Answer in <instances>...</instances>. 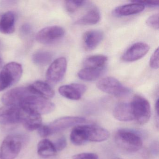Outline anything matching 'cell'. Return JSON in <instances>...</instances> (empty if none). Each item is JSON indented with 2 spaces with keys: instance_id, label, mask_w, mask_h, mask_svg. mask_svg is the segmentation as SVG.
Instances as JSON below:
<instances>
[{
  "instance_id": "cell-1",
  "label": "cell",
  "mask_w": 159,
  "mask_h": 159,
  "mask_svg": "<svg viewBox=\"0 0 159 159\" xmlns=\"http://www.w3.org/2000/svg\"><path fill=\"white\" fill-rule=\"evenodd\" d=\"M109 137V131L98 125H79L71 131L70 139L74 145L81 146L87 142H103Z\"/></svg>"
},
{
  "instance_id": "cell-2",
  "label": "cell",
  "mask_w": 159,
  "mask_h": 159,
  "mask_svg": "<svg viewBox=\"0 0 159 159\" xmlns=\"http://www.w3.org/2000/svg\"><path fill=\"white\" fill-rule=\"evenodd\" d=\"M85 118L75 116H66L55 120L49 124L42 125L38 129L39 134L42 137H46L51 135L64 131L75 125L85 122Z\"/></svg>"
},
{
  "instance_id": "cell-3",
  "label": "cell",
  "mask_w": 159,
  "mask_h": 159,
  "mask_svg": "<svg viewBox=\"0 0 159 159\" xmlns=\"http://www.w3.org/2000/svg\"><path fill=\"white\" fill-rule=\"evenodd\" d=\"M20 108L28 113L41 116L52 112L55 109V105L48 99L32 93L25 98Z\"/></svg>"
},
{
  "instance_id": "cell-4",
  "label": "cell",
  "mask_w": 159,
  "mask_h": 159,
  "mask_svg": "<svg viewBox=\"0 0 159 159\" xmlns=\"http://www.w3.org/2000/svg\"><path fill=\"white\" fill-rule=\"evenodd\" d=\"M116 145L121 149L129 152L139 150L143 145L142 139L138 133L128 129L118 130L114 137Z\"/></svg>"
},
{
  "instance_id": "cell-5",
  "label": "cell",
  "mask_w": 159,
  "mask_h": 159,
  "mask_svg": "<svg viewBox=\"0 0 159 159\" xmlns=\"http://www.w3.org/2000/svg\"><path fill=\"white\" fill-rule=\"evenodd\" d=\"M22 66L16 62H11L3 67L0 72V92L17 83L22 77Z\"/></svg>"
},
{
  "instance_id": "cell-6",
  "label": "cell",
  "mask_w": 159,
  "mask_h": 159,
  "mask_svg": "<svg viewBox=\"0 0 159 159\" xmlns=\"http://www.w3.org/2000/svg\"><path fill=\"white\" fill-rule=\"evenodd\" d=\"M129 104L134 120L139 125L145 124L148 122L151 113L149 102L146 98L136 95Z\"/></svg>"
},
{
  "instance_id": "cell-7",
  "label": "cell",
  "mask_w": 159,
  "mask_h": 159,
  "mask_svg": "<svg viewBox=\"0 0 159 159\" xmlns=\"http://www.w3.org/2000/svg\"><path fill=\"white\" fill-rule=\"evenodd\" d=\"M97 87L100 91L117 97L127 96L132 92L131 89L111 77H105L99 80L97 83Z\"/></svg>"
},
{
  "instance_id": "cell-8",
  "label": "cell",
  "mask_w": 159,
  "mask_h": 159,
  "mask_svg": "<svg viewBox=\"0 0 159 159\" xmlns=\"http://www.w3.org/2000/svg\"><path fill=\"white\" fill-rule=\"evenodd\" d=\"M22 148L21 139L17 137L8 136L2 143L0 153L2 159H15Z\"/></svg>"
},
{
  "instance_id": "cell-9",
  "label": "cell",
  "mask_w": 159,
  "mask_h": 159,
  "mask_svg": "<svg viewBox=\"0 0 159 159\" xmlns=\"http://www.w3.org/2000/svg\"><path fill=\"white\" fill-rule=\"evenodd\" d=\"M32 93L29 86L17 87L5 93L2 98V101L5 106L20 107L25 98Z\"/></svg>"
},
{
  "instance_id": "cell-10",
  "label": "cell",
  "mask_w": 159,
  "mask_h": 159,
  "mask_svg": "<svg viewBox=\"0 0 159 159\" xmlns=\"http://www.w3.org/2000/svg\"><path fill=\"white\" fill-rule=\"evenodd\" d=\"M65 30L58 26L47 27L40 30L36 36L37 41L44 44H52L64 37Z\"/></svg>"
},
{
  "instance_id": "cell-11",
  "label": "cell",
  "mask_w": 159,
  "mask_h": 159,
  "mask_svg": "<svg viewBox=\"0 0 159 159\" xmlns=\"http://www.w3.org/2000/svg\"><path fill=\"white\" fill-rule=\"evenodd\" d=\"M67 66V62L65 57H59L56 59L46 72L47 80L52 84H57L61 81L66 74Z\"/></svg>"
},
{
  "instance_id": "cell-12",
  "label": "cell",
  "mask_w": 159,
  "mask_h": 159,
  "mask_svg": "<svg viewBox=\"0 0 159 159\" xmlns=\"http://www.w3.org/2000/svg\"><path fill=\"white\" fill-rule=\"evenodd\" d=\"M24 111L20 107L4 106L0 107V124L11 125L22 122Z\"/></svg>"
},
{
  "instance_id": "cell-13",
  "label": "cell",
  "mask_w": 159,
  "mask_h": 159,
  "mask_svg": "<svg viewBox=\"0 0 159 159\" xmlns=\"http://www.w3.org/2000/svg\"><path fill=\"white\" fill-rule=\"evenodd\" d=\"M150 50V47L144 43H137L130 46L122 56L125 62H131L139 60L145 56Z\"/></svg>"
},
{
  "instance_id": "cell-14",
  "label": "cell",
  "mask_w": 159,
  "mask_h": 159,
  "mask_svg": "<svg viewBox=\"0 0 159 159\" xmlns=\"http://www.w3.org/2000/svg\"><path fill=\"white\" fill-rule=\"evenodd\" d=\"M86 90L87 87L85 85L79 83L62 85L58 89L59 93L62 96L73 100L80 99Z\"/></svg>"
},
{
  "instance_id": "cell-15",
  "label": "cell",
  "mask_w": 159,
  "mask_h": 159,
  "mask_svg": "<svg viewBox=\"0 0 159 159\" xmlns=\"http://www.w3.org/2000/svg\"><path fill=\"white\" fill-rule=\"evenodd\" d=\"M132 3L119 6L115 8L113 14L115 16H126L134 15L141 12L145 9V7L142 4L135 1Z\"/></svg>"
},
{
  "instance_id": "cell-16",
  "label": "cell",
  "mask_w": 159,
  "mask_h": 159,
  "mask_svg": "<svg viewBox=\"0 0 159 159\" xmlns=\"http://www.w3.org/2000/svg\"><path fill=\"white\" fill-rule=\"evenodd\" d=\"M29 86L33 93L45 99H51L54 96V91L47 83L38 81Z\"/></svg>"
},
{
  "instance_id": "cell-17",
  "label": "cell",
  "mask_w": 159,
  "mask_h": 159,
  "mask_svg": "<svg viewBox=\"0 0 159 159\" xmlns=\"http://www.w3.org/2000/svg\"><path fill=\"white\" fill-rule=\"evenodd\" d=\"M104 38V33L101 30H91L85 32L83 40L85 47L89 50L95 49Z\"/></svg>"
},
{
  "instance_id": "cell-18",
  "label": "cell",
  "mask_w": 159,
  "mask_h": 159,
  "mask_svg": "<svg viewBox=\"0 0 159 159\" xmlns=\"http://www.w3.org/2000/svg\"><path fill=\"white\" fill-rule=\"evenodd\" d=\"M113 115L116 120L120 121L134 120L129 103H120L118 104L113 110Z\"/></svg>"
},
{
  "instance_id": "cell-19",
  "label": "cell",
  "mask_w": 159,
  "mask_h": 159,
  "mask_svg": "<svg viewBox=\"0 0 159 159\" xmlns=\"http://www.w3.org/2000/svg\"><path fill=\"white\" fill-rule=\"evenodd\" d=\"M15 25L14 14L11 11L5 13L0 17V32L3 34H12L15 29Z\"/></svg>"
},
{
  "instance_id": "cell-20",
  "label": "cell",
  "mask_w": 159,
  "mask_h": 159,
  "mask_svg": "<svg viewBox=\"0 0 159 159\" xmlns=\"http://www.w3.org/2000/svg\"><path fill=\"white\" fill-rule=\"evenodd\" d=\"M23 111L24 114L22 122L24 127L30 131L38 130L43 125L41 116L33 113H28L24 110Z\"/></svg>"
},
{
  "instance_id": "cell-21",
  "label": "cell",
  "mask_w": 159,
  "mask_h": 159,
  "mask_svg": "<svg viewBox=\"0 0 159 159\" xmlns=\"http://www.w3.org/2000/svg\"><path fill=\"white\" fill-rule=\"evenodd\" d=\"M38 153L43 158H48L56 155L57 152L54 143L48 139H43L38 143Z\"/></svg>"
},
{
  "instance_id": "cell-22",
  "label": "cell",
  "mask_w": 159,
  "mask_h": 159,
  "mask_svg": "<svg viewBox=\"0 0 159 159\" xmlns=\"http://www.w3.org/2000/svg\"><path fill=\"white\" fill-rule=\"evenodd\" d=\"M101 16L98 10L92 9L88 11L82 17L77 20L75 24L80 25H96L100 21Z\"/></svg>"
},
{
  "instance_id": "cell-23",
  "label": "cell",
  "mask_w": 159,
  "mask_h": 159,
  "mask_svg": "<svg viewBox=\"0 0 159 159\" xmlns=\"http://www.w3.org/2000/svg\"><path fill=\"white\" fill-rule=\"evenodd\" d=\"M104 68L92 69L84 68L78 73L79 78L86 81H93L99 78L103 74Z\"/></svg>"
},
{
  "instance_id": "cell-24",
  "label": "cell",
  "mask_w": 159,
  "mask_h": 159,
  "mask_svg": "<svg viewBox=\"0 0 159 159\" xmlns=\"http://www.w3.org/2000/svg\"><path fill=\"white\" fill-rule=\"evenodd\" d=\"M107 57L104 55H94L89 57L84 60V68L92 69H103L105 67Z\"/></svg>"
},
{
  "instance_id": "cell-25",
  "label": "cell",
  "mask_w": 159,
  "mask_h": 159,
  "mask_svg": "<svg viewBox=\"0 0 159 159\" xmlns=\"http://www.w3.org/2000/svg\"><path fill=\"white\" fill-rule=\"evenodd\" d=\"M53 56L47 51H41L35 53L33 56V62L39 66H46L52 61Z\"/></svg>"
},
{
  "instance_id": "cell-26",
  "label": "cell",
  "mask_w": 159,
  "mask_h": 159,
  "mask_svg": "<svg viewBox=\"0 0 159 159\" xmlns=\"http://www.w3.org/2000/svg\"><path fill=\"white\" fill-rule=\"evenodd\" d=\"M84 1H66L65 2V7L68 12L72 13L85 5Z\"/></svg>"
},
{
  "instance_id": "cell-27",
  "label": "cell",
  "mask_w": 159,
  "mask_h": 159,
  "mask_svg": "<svg viewBox=\"0 0 159 159\" xmlns=\"http://www.w3.org/2000/svg\"><path fill=\"white\" fill-rule=\"evenodd\" d=\"M159 14L152 15L148 17L146 21L148 26L155 30H159Z\"/></svg>"
},
{
  "instance_id": "cell-28",
  "label": "cell",
  "mask_w": 159,
  "mask_h": 159,
  "mask_svg": "<svg viewBox=\"0 0 159 159\" xmlns=\"http://www.w3.org/2000/svg\"><path fill=\"white\" fill-rule=\"evenodd\" d=\"M159 49L157 48L151 57L149 61L150 66L156 69L159 68Z\"/></svg>"
},
{
  "instance_id": "cell-29",
  "label": "cell",
  "mask_w": 159,
  "mask_h": 159,
  "mask_svg": "<svg viewBox=\"0 0 159 159\" xmlns=\"http://www.w3.org/2000/svg\"><path fill=\"white\" fill-rule=\"evenodd\" d=\"M73 159H98L97 154L92 152H84L76 154L72 157Z\"/></svg>"
},
{
  "instance_id": "cell-30",
  "label": "cell",
  "mask_w": 159,
  "mask_h": 159,
  "mask_svg": "<svg viewBox=\"0 0 159 159\" xmlns=\"http://www.w3.org/2000/svg\"><path fill=\"white\" fill-rule=\"evenodd\" d=\"M57 151H61L66 147L67 140L64 136L59 138L55 143H54Z\"/></svg>"
},
{
  "instance_id": "cell-31",
  "label": "cell",
  "mask_w": 159,
  "mask_h": 159,
  "mask_svg": "<svg viewBox=\"0 0 159 159\" xmlns=\"http://www.w3.org/2000/svg\"><path fill=\"white\" fill-rule=\"evenodd\" d=\"M135 2L142 4L144 7H150V8H154V7H158L159 5V1H136Z\"/></svg>"
},
{
  "instance_id": "cell-32",
  "label": "cell",
  "mask_w": 159,
  "mask_h": 159,
  "mask_svg": "<svg viewBox=\"0 0 159 159\" xmlns=\"http://www.w3.org/2000/svg\"><path fill=\"white\" fill-rule=\"evenodd\" d=\"M159 99H158L155 103V110L158 116L159 115Z\"/></svg>"
},
{
  "instance_id": "cell-33",
  "label": "cell",
  "mask_w": 159,
  "mask_h": 159,
  "mask_svg": "<svg viewBox=\"0 0 159 159\" xmlns=\"http://www.w3.org/2000/svg\"><path fill=\"white\" fill-rule=\"evenodd\" d=\"M3 64V62H2V59L0 58V69L1 68Z\"/></svg>"
},
{
  "instance_id": "cell-34",
  "label": "cell",
  "mask_w": 159,
  "mask_h": 159,
  "mask_svg": "<svg viewBox=\"0 0 159 159\" xmlns=\"http://www.w3.org/2000/svg\"><path fill=\"white\" fill-rule=\"evenodd\" d=\"M0 159H2V157L1 155V153H0Z\"/></svg>"
},
{
  "instance_id": "cell-35",
  "label": "cell",
  "mask_w": 159,
  "mask_h": 159,
  "mask_svg": "<svg viewBox=\"0 0 159 159\" xmlns=\"http://www.w3.org/2000/svg\"><path fill=\"white\" fill-rule=\"evenodd\" d=\"M120 159V158H116V159Z\"/></svg>"
}]
</instances>
